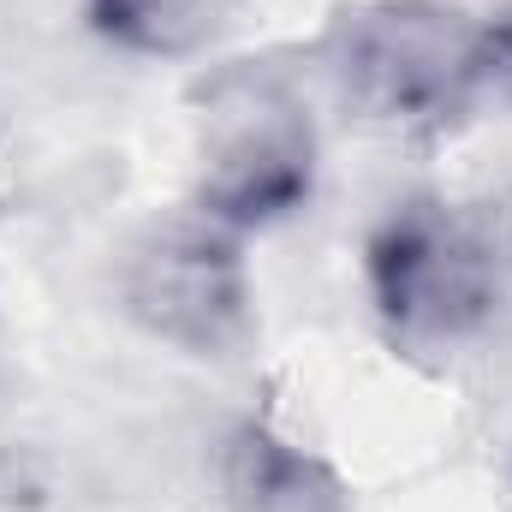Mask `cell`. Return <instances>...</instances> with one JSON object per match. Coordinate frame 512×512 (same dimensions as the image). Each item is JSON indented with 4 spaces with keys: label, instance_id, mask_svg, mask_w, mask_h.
I'll return each mask as SVG.
<instances>
[{
    "label": "cell",
    "instance_id": "8992f818",
    "mask_svg": "<svg viewBox=\"0 0 512 512\" xmlns=\"http://www.w3.org/2000/svg\"><path fill=\"white\" fill-rule=\"evenodd\" d=\"M233 6L239 0H90V24L126 54L185 60L227 30Z\"/></svg>",
    "mask_w": 512,
    "mask_h": 512
},
{
    "label": "cell",
    "instance_id": "3957f363",
    "mask_svg": "<svg viewBox=\"0 0 512 512\" xmlns=\"http://www.w3.org/2000/svg\"><path fill=\"white\" fill-rule=\"evenodd\" d=\"M370 292L405 340L453 346L495 322L501 256L471 215L447 203H405L370 239Z\"/></svg>",
    "mask_w": 512,
    "mask_h": 512
},
{
    "label": "cell",
    "instance_id": "6da1fadb",
    "mask_svg": "<svg viewBox=\"0 0 512 512\" xmlns=\"http://www.w3.org/2000/svg\"><path fill=\"white\" fill-rule=\"evenodd\" d=\"M316 185V126L268 66H221L197 84V209L251 233L304 209Z\"/></svg>",
    "mask_w": 512,
    "mask_h": 512
},
{
    "label": "cell",
    "instance_id": "7a4b0ae2",
    "mask_svg": "<svg viewBox=\"0 0 512 512\" xmlns=\"http://www.w3.org/2000/svg\"><path fill=\"white\" fill-rule=\"evenodd\" d=\"M340 96L376 126H447L477 96V24L441 0H370L328 30Z\"/></svg>",
    "mask_w": 512,
    "mask_h": 512
},
{
    "label": "cell",
    "instance_id": "52a82bcc",
    "mask_svg": "<svg viewBox=\"0 0 512 512\" xmlns=\"http://www.w3.org/2000/svg\"><path fill=\"white\" fill-rule=\"evenodd\" d=\"M477 96L512 102V12L477 24Z\"/></svg>",
    "mask_w": 512,
    "mask_h": 512
},
{
    "label": "cell",
    "instance_id": "5b68a950",
    "mask_svg": "<svg viewBox=\"0 0 512 512\" xmlns=\"http://www.w3.org/2000/svg\"><path fill=\"white\" fill-rule=\"evenodd\" d=\"M221 489L239 512H340V483L268 423H239L221 441Z\"/></svg>",
    "mask_w": 512,
    "mask_h": 512
},
{
    "label": "cell",
    "instance_id": "277c9868",
    "mask_svg": "<svg viewBox=\"0 0 512 512\" xmlns=\"http://www.w3.org/2000/svg\"><path fill=\"white\" fill-rule=\"evenodd\" d=\"M126 310L191 358H227L251 334V280L239 233L203 221H167L126 256Z\"/></svg>",
    "mask_w": 512,
    "mask_h": 512
}]
</instances>
